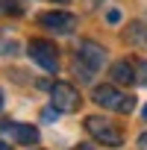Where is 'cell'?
<instances>
[{"mask_svg":"<svg viewBox=\"0 0 147 150\" xmlns=\"http://www.w3.org/2000/svg\"><path fill=\"white\" fill-rule=\"evenodd\" d=\"M27 53H30V59L35 62V65H41L44 71H56L59 68V53H56V44H50V41H44V38H33L30 44H27Z\"/></svg>","mask_w":147,"mask_h":150,"instance_id":"cell-3","label":"cell"},{"mask_svg":"<svg viewBox=\"0 0 147 150\" xmlns=\"http://www.w3.org/2000/svg\"><path fill=\"white\" fill-rule=\"evenodd\" d=\"M86 129H88L91 138H97V141H103V144H109V147H121V144H124L121 129H118L112 121L100 118V115H88V118H86Z\"/></svg>","mask_w":147,"mask_h":150,"instance_id":"cell-2","label":"cell"},{"mask_svg":"<svg viewBox=\"0 0 147 150\" xmlns=\"http://www.w3.org/2000/svg\"><path fill=\"white\" fill-rule=\"evenodd\" d=\"M0 135H9L12 144H35L38 141V129L30 124H18V121H0Z\"/></svg>","mask_w":147,"mask_h":150,"instance_id":"cell-6","label":"cell"},{"mask_svg":"<svg viewBox=\"0 0 147 150\" xmlns=\"http://www.w3.org/2000/svg\"><path fill=\"white\" fill-rule=\"evenodd\" d=\"M135 68H138V83H141V86H147V59H144V62H138Z\"/></svg>","mask_w":147,"mask_h":150,"instance_id":"cell-11","label":"cell"},{"mask_svg":"<svg viewBox=\"0 0 147 150\" xmlns=\"http://www.w3.org/2000/svg\"><path fill=\"white\" fill-rule=\"evenodd\" d=\"M127 44L147 50V24H141V21H132V24H127Z\"/></svg>","mask_w":147,"mask_h":150,"instance_id":"cell-9","label":"cell"},{"mask_svg":"<svg viewBox=\"0 0 147 150\" xmlns=\"http://www.w3.org/2000/svg\"><path fill=\"white\" fill-rule=\"evenodd\" d=\"M144 118H147V106H144Z\"/></svg>","mask_w":147,"mask_h":150,"instance_id":"cell-17","label":"cell"},{"mask_svg":"<svg viewBox=\"0 0 147 150\" xmlns=\"http://www.w3.org/2000/svg\"><path fill=\"white\" fill-rule=\"evenodd\" d=\"M56 118H59V109H56L53 103H50V109H41V121H47V124H53Z\"/></svg>","mask_w":147,"mask_h":150,"instance_id":"cell-10","label":"cell"},{"mask_svg":"<svg viewBox=\"0 0 147 150\" xmlns=\"http://www.w3.org/2000/svg\"><path fill=\"white\" fill-rule=\"evenodd\" d=\"M38 24H41L47 33L71 35L74 27H77V15H71V12H41V15H38Z\"/></svg>","mask_w":147,"mask_h":150,"instance_id":"cell-5","label":"cell"},{"mask_svg":"<svg viewBox=\"0 0 147 150\" xmlns=\"http://www.w3.org/2000/svg\"><path fill=\"white\" fill-rule=\"evenodd\" d=\"M138 68L132 65V62H127V59H118V62H112V68H109V74H112V80L118 83V86H132V83H138V74H135Z\"/></svg>","mask_w":147,"mask_h":150,"instance_id":"cell-8","label":"cell"},{"mask_svg":"<svg viewBox=\"0 0 147 150\" xmlns=\"http://www.w3.org/2000/svg\"><path fill=\"white\" fill-rule=\"evenodd\" d=\"M138 150H147V132L138 135Z\"/></svg>","mask_w":147,"mask_h":150,"instance_id":"cell-13","label":"cell"},{"mask_svg":"<svg viewBox=\"0 0 147 150\" xmlns=\"http://www.w3.org/2000/svg\"><path fill=\"white\" fill-rule=\"evenodd\" d=\"M53 3H56V0H53ZM59 3H65V0H59Z\"/></svg>","mask_w":147,"mask_h":150,"instance_id":"cell-19","label":"cell"},{"mask_svg":"<svg viewBox=\"0 0 147 150\" xmlns=\"http://www.w3.org/2000/svg\"><path fill=\"white\" fill-rule=\"evenodd\" d=\"M0 109H3V94H0Z\"/></svg>","mask_w":147,"mask_h":150,"instance_id":"cell-16","label":"cell"},{"mask_svg":"<svg viewBox=\"0 0 147 150\" xmlns=\"http://www.w3.org/2000/svg\"><path fill=\"white\" fill-rule=\"evenodd\" d=\"M0 3H6V0H0ZM0 9H3V6H0Z\"/></svg>","mask_w":147,"mask_h":150,"instance_id":"cell-18","label":"cell"},{"mask_svg":"<svg viewBox=\"0 0 147 150\" xmlns=\"http://www.w3.org/2000/svg\"><path fill=\"white\" fill-rule=\"evenodd\" d=\"M103 59H106V50H103L100 44H94V41H88V38H83V41L77 44V62H83L86 68L97 71V68L103 65Z\"/></svg>","mask_w":147,"mask_h":150,"instance_id":"cell-7","label":"cell"},{"mask_svg":"<svg viewBox=\"0 0 147 150\" xmlns=\"http://www.w3.org/2000/svg\"><path fill=\"white\" fill-rule=\"evenodd\" d=\"M50 103L59 112H77L80 103H83V97H80V91L74 88L71 83H53L50 86Z\"/></svg>","mask_w":147,"mask_h":150,"instance_id":"cell-4","label":"cell"},{"mask_svg":"<svg viewBox=\"0 0 147 150\" xmlns=\"http://www.w3.org/2000/svg\"><path fill=\"white\" fill-rule=\"evenodd\" d=\"M94 103L103 109H112L118 115H129L135 109V97L127 91H118L115 86H97L94 88Z\"/></svg>","mask_w":147,"mask_h":150,"instance_id":"cell-1","label":"cell"},{"mask_svg":"<svg viewBox=\"0 0 147 150\" xmlns=\"http://www.w3.org/2000/svg\"><path fill=\"white\" fill-rule=\"evenodd\" d=\"M77 150H94V147H91V144H80Z\"/></svg>","mask_w":147,"mask_h":150,"instance_id":"cell-14","label":"cell"},{"mask_svg":"<svg viewBox=\"0 0 147 150\" xmlns=\"http://www.w3.org/2000/svg\"><path fill=\"white\" fill-rule=\"evenodd\" d=\"M106 21H109V24H118V21H121V12H118V9H109Z\"/></svg>","mask_w":147,"mask_h":150,"instance_id":"cell-12","label":"cell"},{"mask_svg":"<svg viewBox=\"0 0 147 150\" xmlns=\"http://www.w3.org/2000/svg\"><path fill=\"white\" fill-rule=\"evenodd\" d=\"M0 150H15V147H9V144H3V141H0Z\"/></svg>","mask_w":147,"mask_h":150,"instance_id":"cell-15","label":"cell"}]
</instances>
